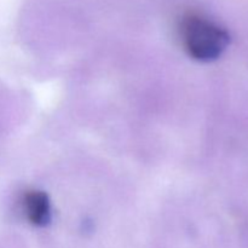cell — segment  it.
Returning a JSON list of instances; mask_svg holds the SVG:
<instances>
[{
	"label": "cell",
	"instance_id": "obj_2",
	"mask_svg": "<svg viewBox=\"0 0 248 248\" xmlns=\"http://www.w3.org/2000/svg\"><path fill=\"white\" fill-rule=\"evenodd\" d=\"M26 217L35 227H46L51 222V203L45 191L29 190L23 199Z\"/></svg>",
	"mask_w": 248,
	"mask_h": 248
},
{
	"label": "cell",
	"instance_id": "obj_1",
	"mask_svg": "<svg viewBox=\"0 0 248 248\" xmlns=\"http://www.w3.org/2000/svg\"><path fill=\"white\" fill-rule=\"evenodd\" d=\"M182 40L191 58L212 62L224 53L230 44L227 29L200 15H188L182 22Z\"/></svg>",
	"mask_w": 248,
	"mask_h": 248
}]
</instances>
